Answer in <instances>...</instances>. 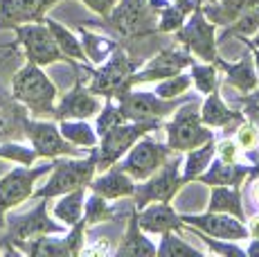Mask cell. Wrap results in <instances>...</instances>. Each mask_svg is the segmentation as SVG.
<instances>
[{
    "instance_id": "ffe728a7",
    "label": "cell",
    "mask_w": 259,
    "mask_h": 257,
    "mask_svg": "<svg viewBox=\"0 0 259 257\" xmlns=\"http://www.w3.org/2000/svg\"><path fill=\"white\" fill-rule=\"evenodd\" d=\"M88 190L97 192L99 196H104V199H108V201L128 199V196H133V192H136V181H133L117 162H113V165L106 167L99 176H93L91 183H88Z\"/></svg>"
},
{
    "instance_id": "f546056e",
    "label": "cell",
    "mask_w": 259,
    "mask_h": 257,
    "mask_svg": "<svg viewBox=\"0 0 259 257\" xmlns=\"http://www.w3.org/2000/svg\"><path fill=\"white\" fill-rule=\"evenodd\" d=\"M259 0H214V3H201L203 14L214 23V25H230L237 21L246 9L257 5Z\"/></svg>"
},
{
    "instance_id": "ba28073f",
    "label": "cell",
    "mask_w": 259,
    "mask_h": 257,
    "mask_svg": "<svg viewBox=\"0 0 259 257\" xmlns=\"http://www.w3.org/2000/svg\"><path fill=\"white\" fill-rule=\"evenodd\" d=\"M38 203L36 207H32L25 215H16V217H5V244L9 246V250H16L21 244L29 239H36L43 235H61L66 232V226L52 221L48 215V199H36Z\"/></svg>"
},
{
    "instance_id": "ee69618b",
    "label": "cell",
    "mask_w": 259,
    "mask_h": 257,
    "mask_svg": "<svg viewBox=\"0 0 259 257\" xmlns=\"http://www.w3.org/2000/svg\"><path fill=\"white\" fill-rule=\"evenodd\" d=\"M99 250H102V253H111V241L108 239H104V241H95V246H83L81 248V253H99Z\"/></svg>"
},
{
    "instance_id": "d6a6232c",
    "label": "cell",
    "mask_w": 259,
    "mask_h": 257,
    "mask_svg": "<svg viewBox=\"0 0 259 257\" xmlns=\"http://www.w3.org/2000/svg\"><path fill=\"white\" fill-rule=\"evenodd\" d=\"M59 131L70 145L83 149H93L99 142L95 126L88 124V120H59Z\"/></svg>"
},
{
    "instance_id": "ac0fdd59",
    "label": "cell",
    "mask_w": 259,
    "mask_h": 257,
    "mask_svg": "<svg viewBox=\"0 0 259 257\" xmlns=\"http://www.w3.org/2000/svg\"><path fill=\"white\" fill-rule=\"evenodd\" d=\"M57 3L61 0H0V29L43 21Z\"/></svg>"
},
{
    "instance_id": "cb8c5ba5",
    "label": "cell",
    "mask_w": 259,
    "mask_h": 257,
    "mask_svg": "<svg viewBox=\"0 0 259 257\" xmlns=\"http://www.w3.org/2000/svg\"><path fill=\"white\" fill-rule=\"evenodd\" d=\"M29 113L12 95H0V140H21L25 138V122Z\"/></svg>"
},
{
    "instance_id": "7dc6e473",
    "label": "cell",
    "mask_w": 259,
    "mask_h": 257,
    "mask_svg": "<svg viewBox=\"0 0 259 257\" xmlns=\"http://www.w3.org/2000/svg\"><path fill=\"white\" fill-rule=\"evenodd\" d=\"M237 38L243 43V46H255V48H259V29H257L255 34H252V41H250L248 36H237Z\"/></svg>"
},
{
    "instance_id": "f35d334b",
    "label": "cell",
    "mask_w": 259,
    "mask_h": 257,
    "mask_svg": "<svg viewBox=\"0 0 259 257\" xmlns=\"http://www.w3.org/2000/svg\"><path fill=\"white\" fill-rule=\"evenodd\" d=\"M192 86V77L185 75V72H178V75H171L167 79H160L156 83V95L158 97H165V100H174V97H181L185 95Z\"/></svg>"
},
{
    "instance_id": "e0dca14e",
    "label": "cell",
    "mask_w": 259,
    "mask_h": 257,
    "mask_svg": "<svg viewBox=\"0 0 259 257\" xmlns=\"http://www.w3.org/2000/svg\"><path fill=\"white\" fill-rule=\"evenodd\" d=\"M192 54H189L185 48H165L142 68V70L133 72V86L136 83H147V81H160V79H167L171 75H178L185 68L192 66Z\"/></svg>"
},
{
    "instance_id": "7c38bea8",
    "label": "cell",
    "mask_w": 259,
    "mask_h": 257,
    "mask_svg": "<svg viewBox=\"0 0 259 257\" xmlns=\"http://www.w3.org/2000/svg\"><path fill=\"white\" fill-rule=\"evenodd\" d=\"M14 34H16V43L23 48L25 59L36 66L46 68L59 61H68L63 52L59 50L57 41H54L52 32L46 25V21L36 23H23V25H14Z\"/></svg>"
},
{
    "instance_id": "681fc988",
    "label": "cell",
    "mask_w": 259,
    "mask_h": 257,
    "mask_svg": "<svg viewBox=\"0 0 259 257\" xmlns=\"http://www.w3.org/2000/svg\"><path fill=\"white\" fill-rule=\"evenodd\" d=\"M255 185H252V199H255V203L259 205V176H255Z\"/></svg>"
},
{
    "instance_id": "b9f144b4",
    "label": "cell",
    "mask_w": 259,
    "mask_h": 257,
    "mask_svg": "<svg viewBox=\"0 0 259 257\" xmlns=\"http://www.w3.org/2000/svg\"><path fill=\"white\" fill-rule=\"evenodd\" d=\"M217 154L221 160H226V162H246L243 160V151L239 149V145L232 138H223L221 142L217 145Z\"/></svg>"
},
{
    "instance_id": "52a82bcc",
    "label": "cell",
    "mask_w": 259,
    "mask_h": 257,
    "mask_svg": "<svg viewBox=\"0 0 259 257\" xmlns=\"http://www.w3.org/2000/svg\"><path fill=\"white\" fill-rule=\"evenodd\" d=\"M198 100H189L185 104L176 108L171 113V120L162 122L167 131V145L171 147V151L185 154V151L194 149V147L203 145V142L212 140L214 131H210V126H205L201 122V115L196 111Z\"/></svg>"
},
{
    "instance_id": "f1b7e54d",
    "label": "cell",
    "mask_w": 259,
    "mask_h": 257,
    "mask_svg": "<svg viewBox=\"0 0 259 257\" xmlns=\"http://www.w3.org/2000/svg\"><path fill=\"white\" fill-rule=\"evenodd\" d=\"M43 21H46V25L50 27L59 50L63 52V57L68 59L70 66L72 63H88L86 54H83V48H81V41H79V36L72 32V29H68L66 25H61L59 21H54V18H50V16H46Z\"/></svg>"
},
{
    "instance_id": "ab89813d",
    "label": "cell",
    "mask_w": 259,
    "mask_h": 257,
    "mask_svg": "<svg viewBox=\"0 0 259 257\" xmlns=\"http://www.w3.org/2000/svg\"><path fill=\"white\" fill-rule=\"evenodd\" d=\"M95 117H97V122H95V133H97V138L102 136L104 131H108L111 126L119 124V122H126L122 108H119L117 104L113 102V97H106V104L99 108V113Z\"/></svg>"
},
{
    "instance_id": "7402d4cb",
    "label": "cell",
    "mask_w": 259,
    "mask_h": 257,
    "mask_svg": "<svg viewBox=\"0 0 259 257\" xmlns=\"http://www.w3.org/2000/svg\"><path fill=\"white\" fill-rule=\"evenodd\" d=\"M246 176H250V165L248 162H226L221 158L214 156L210 167L203 174L196 176L198 183L203 185H232V187H241Z\"/></svg>"
},
{
    "instance_id": "c3c4849f",
    "label": "cell",
    "mask_w": 259,
    "mask_h": 257,
    "mask_svg": "<svg viewBox=\"0 0 259 257\" xmlns=\"http://www.w3.org/2000/svg\"><path fill=\"white\" fill-rule=\"evenodd\" d=\"M252 50V61H255V70H257V77H259V48L255 46H248Z\"/></svg>"
},
{
    "instance_id": "8992f818",
    "label": "cell",
    "mask_w": 259,
    "mask_h": 257,
    "mask_svg": "<svg viewBox=\"0 0 259 257\" xmlns=\"http://www.w3.org/2000/svg\"><path fill=\"white\" fill-rule=\"evenodd\" d=\"M50 169H52V160L41 162V165H18L5 176H0V230L5 228V217L14 207L32 199L36 183L48 176Z\"/></svg>"
},
{
    "instance_id": "1f68e13d",
    "label": "cell",
    "mask_w": 259,
    "mask_h": 257,
    "mask_svg": "<svg viewBox=\"0 0 259 257\" xmlns=\"http://www.w3.org/2000/svg\"><path fill=\"white\" fill-rule=\"evenodd\" d=\"M198 0H169L165 7L158 12V23H156V32L169 34L176 32L178 27L185 23V18L189 16Z\"/></svg>"
},
{
    "instance_id": "4fadbf2b",
    "label": "cell",
    "mask_w": 259,
    "mask_h": 257,
    "mask_svg": "<svg viewBox=\"0 0 259 257\" xmlns=\"http://www.w3.org/2000/svg\"><path fill=\"white\" fill-rule=\"evenodd\" d=\"M171 154L174 151L167 142L165 145H162V142H156L147 133V136H142L140 140L133 142L131 149L117 160V165L138 183V181L149 179L156 169H160L162 162H165Z\"/></svg>"
},
{
    "instance_id": "f6af8a7d",
    "label": "cell",
    "mask_w": 259,
    "mask_h": 257,
    "mask_svg": "<svg viewBox=\"0 0 259 257\" xmlns=\"http://www.w3.org/2000/svg\"><path fill=\"white\" fill-rule=\"evenodd\" d=\"M248 237H252V239H259V215H255L250 221H248Z\"/></svg>"
},
{
    "instance_id": "8d00e7d4",
    "label": "cell",
    "mask_w": 259,
    "mask_h": 257,
    "mask_svg": "<svg viewBox=\"0 0 259 257\" xmlns=\"http://www.w3.org/2000/svg\"><path fill=\"white\" fill-rule=\"evenodd\" d=\"M0 158L16 165H34L38 156L32 145H25L21 140H0Z\"/></svg>"
},
{
    "instance_id": "4dcf8cb0",
    "label": "cell",
    "mask_w": 259,
    "mask_h": 257,
    "mask_svg": "<svg viewBox=\"0 0 259 257\" xmlns=\"http://www.w3.org/2000/svg\"><path fill=\"white\" fill-rule=\"evenodd\" d=\"M79 41H81V48H83V54H86V61L95 63H104L108 57L113 54V50L119 46V43L111 41L108 36H102V34H95L91 32L88 27L79 25Z\"/></svg>"
},
{
    "instance_id": "d4e9b609",
    "label": "cell",
    "mask_w": 259,
    "mask_h": 257,
    "mask_svg": "<svg viewBox=\"0 0 259 257\" xmlns=\"http://www.w3.org/2000/svg\"><path fill=\"white\" fill-rule=\"evenodd\" d=\"M117 255H156V244L147 237V232L140 228L136 217V207L128 212L126 230L122 235V241L115 248Z\"/></svg>"
},
{
    "instance_id": "d590c367",
    "label": "cell",
    "mask_w": 259,
    "mask_h": 257,
    "mask_svg": "<svg viewBox=\"0 0 259 257\" xmlns=\"http://www.w3.org/2000/svg\"><path fill=\"white\" fill-rule=\"evenodd\" d=\"M189 68H192L189 77H192L194 86H196V91L201 93V95H207V93L219 88V68L214 66L212 61H205V63L192 61Z\"/></svg>"
},
{
    "instance_id": "83f0119b",
    "label": "cell",
    "mask_w": 259,
    "mask_h": 257,
    "mask_svg": "<svg viewBox=\"0 0 259 257\" xmlns=\"http://www.w3.org/2000/svg\"><path fill=\"white\" fill-rule=\"evenodd\" d=\"M88 187H77L72 192L57 196V203L52 205V215L57 221H61L66 228L74 226L77 221L83 219V199H86Z\"/></svg>"
},
{
    "instance_id": "5bb4252c",
    "label": "cell",
    "mask_w": 259,
    "mask_h": 257,
    "mask_svg": "<svg viewBox=\"0 0 259 257\" xmlns=\"http://www.w3.org/2000/svg\"><path fill=\"white\" fill-rule=\"evenodd\" d=\"M25 138L29 140L36 156L46 158V160H52V158H59V156H86V149H77L74 145H70L61 136L59 124L52 120L27 117V122H25Z\"/></svg>"
},
{
    "instance_id": "277c9868",
    "label": "cell",
    "mask_w": 259,
    "mask_h": 257,
    "mask_svg": "<svg viewBox=\"0 0 259 257\" xmlns=\"http://www.w3.org/2000/svg\"><path fill=\"white\" fill-rule=\"evenodd\" d=\"M160 126H162L160 120H153V122L126 120V122H119V124L111 126L108 131H104L102 136H99L97 145H95L93 149H88V154H91L95 160V169L104 172L106 167H111L113 162H117L119 158L131 149L133 142L140 140L142 136H147V133L156 131V128H160Z\"/></svg>"
},
{
    "instance_id": "8fae6325",
    "label": "cell",
    "mask_w": 259,
    "mask_h": 257,
    "mask_svg": "<svg viewBox=\"0 0 259 257\" xmlns=\"http://www.w3.org/2000/svg\"><path fill=\"white\" fill-rule=\"evenodd\" d=\"M176 38L181 41V46L185 48L189 54H196L203 61H214V59L219 57L217 25L203 14L201 0H198L196 7L189 12L185 23L176 29Z\"/></svg>"
},
{
    "instance_id": "6da1fadb",
    "label": "cell",
    "mask_w": 259,
    "mask_h": 257,
    "mask_svg": "<svg viewBox=\"0 0 259 257\" xmlns=\"http://www.w3.org/2000/svg\"><path fill=\"white\" fill-rule=\"evenodd\" d=\"M12 97L23 104L32 117H52L59 91L41 66L25 61L12 77Z\"/></svg>"
},
{
    "instance_id": "7bdbcfd3",
    "label": "cell",
    "mask_w": 259,
    "mask_h": 257,
    "mask_svg": "<svg viewBox=\"0 0 259 257\" xmlns=\"http://www.w3.org/2000/svg\"><path fill=\"white\" fill-rule=\"evenodd\" d=\"M83 5H86L91 12H95L97 16H102V18H106L108 14L113 12V7L117 5V0H81Z\"/></svg>"
},
{
    "instance_id": "484cf974",
    "label": "cell",
    "mask_w": 259,
    "mask_h": 257,
    "mask_svg": "<svg viewBox=\"0 0 259 257\" xmlns=\"http://www.w3.org/2000/svg\"><path fill=\"white\" fill-rule=\"evenodd\" d=\"M207 210L210 212H226V215H232V217H237V219L246 221V210H243V201H241V187L212 185Z\"/></svg>"
},
{
    "instance_id": "30bf717a",
    "label": "cell",
    "mask_w": 259,
    "mask_h": 257,
    "mask_svg": "<svg viewBox=\"0 0 259 257\" xmlns=\"http://www.w3.org/2000/svg\"><path fill=\"white\" fill-rule=\"evenodd\" d=\"M117 100V106L122 108L124 117L133 122H153V120H165L174 111H176L181 104H185L189 100H198L194 95L187 97H174V100H165V97H158L156 93H147V91H133L128 88L126 93H122Z\"/></svg>"
},
{
    "instance_id": "5b68a950",
    "label": "cell",
    "mask_w": 259,
    "mask_h": 257,
    "mask_svg": "<svg viewBox=\"0 0 259 257\" xmlns=\"http://www.w3.org/2000/svg\"><path fill=\"white\" fill-rule=\"evenodd\" d=\"M83 70L91 75V83L88 88L95 95L104 97H119L122 93H126L128 88H133V72H136V63L126 54L122 46H117L113 54L104 63H99L97 68H91L83 63Z\"/></svg>"
},
{
    "instance_id": "d6986e66",
    "label": "cell",
    "mask_w": 259,
    "mask_h": 257,
    "mask_svg": "<svg viewBox=\"0 0 259 257\" xmlns=\"http://www.w3.org/2000/svg\"><path fill=\"white\" fill-rule=\"evenodd\" d=\"M136 217H138V224L140 228L151 235H162L167 230H178L183 232L185 226L181 221V215L174 210L171 203H165V201H151V203L142 205L136 210Z\"/></svg>"
},
{
    "instance_id": "603a6c76",
    "label": "cell",
    "mask_w": 259,
    "mask_h": 257,
    "mask_svg": "<svg viewBox=\"0 0 259 257\" xmlns=\"http://www.w3.org/2000/svg\"><path fill=\"white\" fill-rule=\"evenodd\" d=\"M198 115H201L203 124L210 126V128H226L230 124H239V122L246 120V115H243V113L232 111V108L223 102V97L219 95V88L205 95Z\"/></svg>"
},
{
    "instance_id": "3957f363",
    "label": "cell",
    "mask_w": 259,
    "mask_h": 257,
    "mask_svg": "<svg viewBox=\"0 0 259 257\" xmlns=\"http://www.w3.org/2000/svg\"><path fill=\"white\" fill-rule=\"evenodd\" d=\"M95 160L86 156H59L52 158V169L48 172V181L36 187L32 199H57V196L72 192L77 187H88L95 176Z\"/></svg>"
},
{
    "instance_id": "74e56055",
    "label": "cell",
    "mask_w": 259,
    "mask_h": 257,
    "mask_svg": "<svg viewBox=\"0 0 259 257\" xmlns=\"http://www.w3.org/2000/svg\"><path fill=\"white\" fill-rule=\"evenodd\" d=\"M257 29H259V3L252 5L250 9H246L237 21H232L228 25L226 34H223V38L226 36H252Z\"/></svg>"
},
{
    "instance_id": "4316f807",
    "label": "cell",
    "mask_w": 259,
    "mask_h": 257,
    "mask_svg": "<svg viewBox=\"0 0 259 257\" xmlns=\"http://www.w3.org/2000/svg\"><path fill=\"white\" fill-rule=\"evenodd\" d=\"M214 156H217V142H214V138L207 142H203V145L194 147V149L185 151V158H183V165H181L183 183L196 181V176L203 174V172L210 167Z\"/></svg>"
},
{
    "instance_id": "bcb514c9",
    "label": "cell",
    "mask_w": 259,
    "mask_h": 257,
    "mask_svg": "<svg viewBox=\"0 0 259 257\" xmlns=\"http://www.w3.org/2000/svg\"><path fill=\"white\" fill-rule=\"evenodd\" d=\"M243 250H246V255H250V257H259V239H252Z\"/></svg>"
},
{
    "instance_id": "60d3db41",
    "label": "cell",
    "mask_w": 259,
    "mask_h": 257,
    "mask_svg": "<svg viewBox=\"0 0 259 257\" xmlns=\"http://www.w3.org/2000/svg\"><path fill=\"white\" fill-rule=\"evenodd\" d=\"M187 228V226H185ZM187 230H192V235H196L198 239L203 241V244L207 246V248L212 250V253H217V255H246V250L241 248V246H237V241H228V239H217V237H210V235H205V232H198V230H194V228H187Z\"/></svg>"
},
{
    "instance_id": "44dd1931",
    "label": "cell",
    "mask_w": 259,
    "mask_h": 257,
    "mask_svg": "<svg viewBox=\"0 0 259 257\" xmlns=\"http://www.w3.org/2000/svg\"><path fill=\"white\" fill-rule=\"evenodd\" d=\"M212 63L219 68V70L226 72V83L228 86L237 88V91L243 93V95H248V93H252L257 88L259 77H257L255 61H252L250 54L239 57L237 61H223L221 57H217Z\"/></svg>"
},
{
    "instance_id": "9a60e30c",
    "label": "cell",
    "mask_w": 259,
    "mask_h": 257,
    "mask_svg": "<svg viewBox=\"0 0 259 257\" xmlns=\"http://www.w3.org/2000/svg\"><path fill=\"white\" fill-rule=\"evenodd\" d=\"M74 72H77V81L66 95L61 97L57 104H54V120H91L99 113L102 108V102L95 95L91 88L83 83L81 77V63H72Z\"/></svg>"
},
{
    "instance_id": "e575fe53",
    "label": "cell",
    "mask_w": 259,
    "mask_h": 257,
    "mask_svg": "<svg viewBox=\"0 0 259 257\" xmlns=\"http://www.w3.org/2000/svg\"><path fill=\"white\" fill-rule=\"evenodd\" d=\"M160 237H162L160 246H156V255H160V257H178V255H196V257H201L203 255V250H198L196 246L187 244L178 230H167V232H162Z\"/></svg>"
},
{
    "instance_id": "f907efd6",
    "label": "cell",
    "mask_w": 259,
    "mask_h": 257,
    "mask_svg": "<svg viewBox=\"0 0 259 257\" xmlns=\"http://www.w3.org/2000/svg\"><path fill=\"white\" fill-rule=\"evenodd\" d=\"M201 3H214V0H201Z\"/></svg>"
},
{
    "instance_id": "2e32d148",
    "label": "cell",
    "mask_w": 259,
    "mask_h": 257,
    "mask_svg": "<svg viewBox=\"0 0 259 257\" xmlns=\"http://www.w3.org/2000/svg\"><path fill=\"white\" fill-rule=\"evenodd\" d=\"M183 226L194 228L198 232H205L217 239H228V241H241L248 237L246 221L237 219L226 212H198V215H181Z\"/></svg>"
},
{
    "instance_id": "9c48e42d",
    "label": "cell",
    "mask_w": 259,
    "mask_h": 257,
    "mask_svg": "<svg viewBox=\"0 0 259 257\" xmlns=\"http://www.w3.org/2000/svg\"><path fill=\"white\" fill-rule=\"evenodd\" d=\"M181 165L183 158H171L169 156L165 162H162L160 169H156L149 179L138 181L136 183V192H133V203H136V210L151 201H165V203H171L178 196V192L183 190V176H181Z\"/></svg>"
},
{
    "instance_id": "7a4b0ae2",
    "label": "cell",
    "mask_w": 259,
    "mask_h": 257,
    "mask_svg": "<svg viewBox=\"0 0 259 257\" xmlns=\"http://www.w3.org/2000/svg\"><path fill=\"white\" fill-rule=\"evenodd\" d=\"M169 0H117L104 21L122 38H142L156 34L158 12Z\"/></svg>"
},
{
    "instance_id": "836d02e7",
    "label": "cell",
    "mask_w": 259,
    "mask_h": 257,
    "mask_svg": "<svg viewBox=\"0 0 259 257\" xmlns=\"http://www.w3.org/2000/svg\"><path fill=\"white\" fill-rule=\"evenodd\" d=\"M115 215H117V210L108 203V199L99 196L97 192H91L83 199V221H86V226L111 221V219H115Z\"/></svg>"
}]
</instances>
